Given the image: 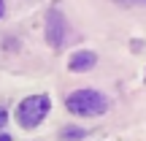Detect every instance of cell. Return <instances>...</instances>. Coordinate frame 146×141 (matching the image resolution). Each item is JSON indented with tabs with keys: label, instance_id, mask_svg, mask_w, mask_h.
Here are the masks:
<instances>
[{
	"label": "cell",
	"instance_id": "obj_1",
	"mask_svg": "<svg viewBox=\"0 0 146 141\" xmlns=\"http://www.w3.org/2000/svg\"><path fill=\"white\" fill-rule=\"evenodd\" d=\"M65 106L76 117H100L108 111V98L98 90H73L65 98Z\"/></svg>",
	"mask_w": 146,
	"mask_h": 141
},
{
	"label": "cell",
	"instance_id": "obj_2",
	"mask_svg": "<svg viewBox=\"0 0 146 141\" xmlns=\"http://www.w3.org/2000/svg\"><path fill=\"white\" fill-rule=\"evenodd\" d=\"M49 109H52V98L49 95H30L16 109V122L25 130H33V128H38L49 117Z\"/></svg>",
	"mask_w": 146,
	"mask_h": 141
},
{
	"label": "cell",
	"instance_id": "obj_3",
	"mask_svg": "<svg viewBox=\"0 0 146 141\" xmlns=\"http://www.w3.org/2000/svg\"><path fill=\"white\" fill-rule=\"evenodd\" d=\"M46 41L54 49H60L62 41H65V19H62V11L60 8H52L46 14Z\"/></svg>",
	"mask_w": 146,
	"mask_h": 141
},
{
	"label": "cell",
	"instance_id": "obj_4",
	"mask_svg": "<svg viewBox=\"0 0 146 141\" xmlns=\"http://www.w3.org/2000/svg\"><path fill=\"white\" fill-rule=\"evenodd\" d=\"M95 65H98V54L89 52V49H81V52H76V54L68 60V68H70V71H76V73L89 71V68H95Z\"/></svg>",
	"mask_w": 146,
	"mask_h": 141
},
{
	"label": "cell",
	"instance_id": "obj_5",
	"mask_svg": "<svg viewBox=\"0 0 146 141\" xmlns=\"http://www.w3.org/2000/svg\"><path fill=\"white\" fill-rule=\"evenodd\" d=\"M84 136H87L84 128H65V130H62V138L65 141H78V138H84Z\"/></svg>",
	"mask_w": 146,
	"mask_h": 141
},
{
	"label": "cell",
	"instance_id": "obj_6",
	"mask_svg": "<svg viewBox=\"0 0 146 141\" xmlns=\"http://www.w3.org/2000/svg\"><path fill=\"white\" fill-rule=\"evenodd\" d=\"M5 122H8V111H5V109H3V106H0V128H3V125H5Z\"/></svg>",
	"mask_w": 146,
	"mask_h": 141
},
{
	"label": "cell",
	"instance_id": "obj_7",
	"mask_svg": "<svg viewBox=\"0 0 146 141\" xmlns=\"http://www.w3.org/2000/svg\"><path fill=\"white\" fill-rule=\"evenodd\" d=\"M3 14H5V3L0 0V16H3Z\"/></svg>",
	"mask_w": 146,
	"mask_h": 141
},
{
	"label": "cell",
	"instance_id": "obj_8",
	"mask_svg": "<svg viewBox=\"0 0 146 141\" xmlns=\"http://www.w3.org/2000/svg\"><path fill=\"white\" fill-rule=\"evenodd\" d=\"M0 141H11V136H5V133H0Z\"/></svg>",
	"mask_w": 146,
	"mask_h": 141
},
{
	"label": "cell",
	"instance_id": "obj_9",
	"mask_svg": "<svg viewBox=\"0 0 146 141\" xmlns=\"http://www.w3.org/2000/svg\"><path fill=\"white\" fill-rule=\"evenodd\" d=\"M133 3H146V0H133Z\"/></svg>",
	"mask_w": 146,
	"mask_h": 141
}]
</instances>
